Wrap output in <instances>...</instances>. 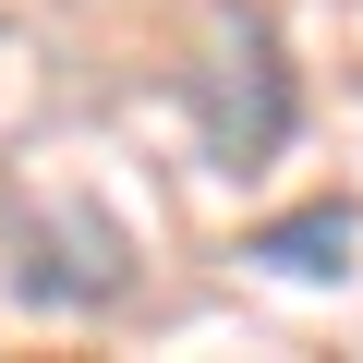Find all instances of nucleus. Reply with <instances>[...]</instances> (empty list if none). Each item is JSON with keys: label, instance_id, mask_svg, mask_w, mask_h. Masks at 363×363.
Returning a JSON list of instances; mask_svg holds the SVG:
<instances>
[{"label": "nucleus", "instance_id": "obj_1", "mask_svg": "<svg viewBox=\"0 0 363 363\" xmlns=\"http://www.w3.org/2000/svg\"><path fill=\"white\" fill-rule=\"evenodd\" d=\"M182 109H194V133H206L218 169H267L291 145V121H303V85L279 61V25L267 13H230L218 49L194 61V85H182Z\"/></svg>", "mask_w": 363, "mask_h": 363}, {"label": "nucleus", "instance_id": "obj_2", "mask_svg": "<svg viewBox=\"0 0 363 363\" xmlns=\"http://www.w3.org/2000/svg\"><path fill=\"white\" fill-rule=\"evenodd\" d=\"M13 291L49 303V315H109L133 291V242L97 218V206H49L13 230Z\"/></svg>", "mask_w": 363, "mask_h": 363}, {"label": "nucleus", "instance_id": "obj_3", "mask_svg": "<svg viewBox=\"0 0 363 363\" xmlns=\"http://www.w3.org/2000/svg\"><path fill=\"white\" fill-rule=\"evenodd\" d=\"M351 242H363V206H351V194H315V206L242 230V255H255L267 279H351Z\"/></svg>", "mask_w": 363, "mask_h": 363}]
</instances>
